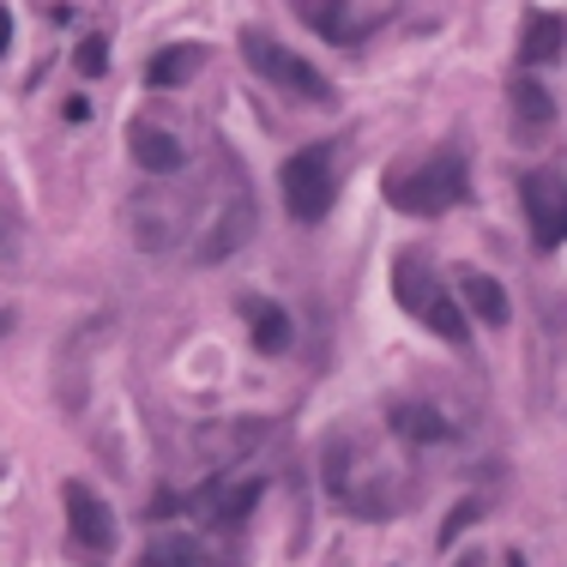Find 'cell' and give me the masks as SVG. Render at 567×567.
Masks as SVG:
<instances>
[{
    "mask_svg": "<svg viewBox=\"0 0 567 567\" xmlns=\"http://www.w3.org/2000/svg\"><path fill=\"white\" fill-rule=\"evenodd\" d=\"M393 290H399V302L411 308L416 320H423L435 339H447V344H471V315L453 302V290H441V278L429 272L416 254H404V260L393 266Z\"/></svg>",
    "mask_w": 567,
    "mask_h": 567,
    "instance_id": "6da1fadb",
    "label": "cell"
},
{
    "mask_svg": "<svg viewBox=\"0 0 567 567\" xmlns=\"http://www.w3.org/2000/svg\"><path fill=\"white\" fill-rule=\"evenodd\" d=\"M465 194H471V175L458 152H435L429 164H416L411 175L393 182V206L411 212V218H441V212L465 206Z\"/></svg>",
    "mask_w": 567,
    "mask_h": 567,
    "instance_id": "7a4b0ae2",
    "label": "cell"
},
{
    "mask_svg": "<svg viewBox=\"0 0 567 567\" xmlns=\"http://www.w3.org/2000/svg\"><path fill=\"white\" fill-rule=\"evenodd\" d=\"M278 187L296 224H320L332 212V145L320 140V145H302L296 157H284Z\"/></svg>",
    "mask_w": 567,
    "mask_h": 567,
    "instance_id": "3957f363",
    "label": "cell"
},
{
    "mask_svg": "<svg viewBox=\"0 0 567 567\" xmlns=\"http://www.w3.org/2000/svg\"><path fill=\"white\" fill-rule=\"evenodd\" d=\"M241 55H248V66L266 79V85L290 91V97H302V103H332L327 73H315V66H308L302 55H290V49L272 43L266 31H241Z\"/></svg>",
    "mask_w": 567,
    "mask_h": 567,
    "instance_id": "277c9868",
    "label": "cell"
},
{
    "mask_svg": "<svg viewBox=\"0 0 567 567\" xmlns=\"http://www.w3.org/2000/svg\"><path fill=\"white\" fill-rule=\"evenodd\" d=\"M61 502H66L73 549H79V556H91V561H110L115 556V513H110V502H103L91 483H66Z\"/></svg>",
    "mask_w": 567,
    "mask_h": 567,
    "instance_id": "5b68a950",
    "label": "cell"
},
{
    "mask_svg": "<svg viewBox=\"0 0 567 567\" xmlns=\"http://www.w3.org/2000/svg\"><path fill=\"white\" fill-rule=\"evenodd\" d=\"M519 199H525V224H532L537 248H561V241H567V182H561V175L556 169L525 175Z\"/></svg>",
    "mask_w": 567,
    "mask_h": 567,
    "instance_id": "8992f818",
    "label": "cell"
},
{
    "mask_svg": "<svg viewBox=\"0 0 567 567\" xmlns=\"http://www.w3.org/2000/svg\"><path fill=\"white\" fill-rule=\"evenodd\" d=\"M561 49H567V19H561V12H525L519 61L525 66H549V61H561Z\"/></svg>",
    "mask_w": 567,
    "mask_h": 567,
    "instance_id": "52a82bcc",
    "label": "cell"
},
{
    "mask_svg": "<svg viewBox=\"0 0 567 567\" xmlns=\"http://www.w3.org/2000/svg\"><path fill=\"white\" fill-rule=\"evenodd\" d=\"M260 502V483H218V495H194V507L206 513L212 532H236L241 519Z\"/></svg>",
    "mask_w": 567,
    "mask_h": 567,
    "instance_id": "ba28073f",
    "label": "cell"
},
{
    "mask_svg": "<svg viewBox=\"0 0 567 567\" xmlns=\"http://www.w3.org/2000/svg\"><path fill=\"white\" fill-rule=\"evenodd\" d=\"M241 320H248L254 332V350H266V357H284L290 350V315H284L278 302H266V296H241Z\"/></svg>",
    "mask_w": 567,
    "mask_h": 567,
    "instance_id": "9c48e42d",
    "label": "cell"
},
{
    "mask_svg": "<svg viewBox=\"0 0 567 567\" xmlns=\"http://www.w3.org/2000/svg\"><path fill=\"white\" fill-rule=\"evenodd\" d=\"M458 296H465V315L477 320V327H507V315H513L507 290L489 272H477V266H471V272H458Z\"/></svg>",
    "mask_w": 567,
    "mask_h": 567,
    "instance_id": "30bf717a",
    "label": "cell"
},
{
    "mask_svg": "<svg viewBox=\"0 0 567 567\" xmlns=\"http://www.w3.org/2000/svg\"><path fill=\"white\" fill-rule=\"evenodd\" d=\"M296 12L308 19V31H320L327 43H357L369 24L350 12V0H296Z\"/></svg>",
    "mask_w": 567,
    "mask_h": 567,
    "instance_id": "8fae6325",
    "label": "cell"
},
{
    "mask_svg": "<svg viewBox=\"0 0 567 567\" xmlns=\"http://www.w3.org/2000/svg\"><path fill=\"white\" fill-rule=\"evenodd\" d=\"M386 423H393V435L416 441V447H441V441H453V423L441 411H429V404H393Z\"/></svg>",
    "mask_w": 567,
    "mask_h": 567,
    "instance_id": "7c38bea8",
    "label": "cell"
},
{
    "mask_svg": "<svg viewBox=\"0 0 567 567\" xmlns=\"http://www.w3.org/2000/svg\"><path fill=\"white\" fill-rule=\"evenodd\" d=\"M127 145H133V164L152 169V175H175V169L187 164V145H175L164 127H133Z\"/></svg>",
    "mask_w": 567,
    "mask_h": 567,
    "instance_id": "4fadbf2b",
    "label": "cell"
},
{
    "mask_svg": "<svg viewBox=\"0 0 567 567\" xmlns=\"http://www.w3.org/2000/svg\"><path fill=\"white\" fill-rule=\"evenodd\" d=\"M140 567H199V544L187 532H157L140 549Z\"/></svg>",
    "mask_w": 567,
    "mask_h": 567,
    "instance_id": "5bb4252c",
    "label": "cell"
},
{
    "mask_svg": "<svg viewBox=\"0 0 567 567\" xmlns=\"http://www.w3.org/2000/svg\"><path fill=\"white\" fill-rule=\"evenodd\" d=\"M194 61H199L194 49H164V55H157L152 66H145V79H152L157 91H164V85H182V79L194 73Z\"/></svg>",
    "mask_w": 567,
    "mask_h": 567,
    "instance_id": "9a60e30c",
    "label": "cell"
},
{
    "mask_svg": "<svg viewBox=\"0 0 567 567\" xmlns=\"http://www.w3.org/2000/svg\"><path fill=\"white\" fill-rule=\"evenodd\" d=\"M248 224H254V218H241V224H236V212H224V224L206 236V248H199V260L212 266V260H224L229 248H241V236H248Z\"/></svg>",
    "mask_w": 567,
    "mask_h": 567,
    "instance_id": "2e32d148",
    "label": "cell"
},
{
    "mask_svg": "<svg viewBox=\"0 0 567 567\" xmlns=\"http://www.w3.org/2000/svg\"><path fill=\"white\" fill-rule=\"evenodd\" d=\"M513 103H519V115L532 121V127H544V121L556 115V110H549V91H544V85H532V79H525V85L513 91Z\"/></svg>",
    "mask_w": 567,
    "mask_h": 567,
    "instance_id": "e0dca14e",
    "label": "cell"
},
{
    "mask_svg": "<svg viewBox=\"0 0 567 567\" xmlns=\"http://www.w3.org/2000/svg\"><path fill=\"white\" fill-rule=\"evenodd\" d=\"M79 73H91V79H97L103 73V66H110V55H103V43H97V37H91V43H79Z\"/></svg>",
    "mask_w": 567,
    "mask_h": 567,
    "instance_id": "ac0fdd59",
    "label": "cell"
},
{
    "mask_svg": "<svg viewBox=\"0 0 567 567\" xmlns=\"http://www.w3.org/2000/svg\"><path fill=\"white\" fill-rule=\"evenodd\" d=\"M477 513H483L477 502H465V507H453V519H447V525H441V544H453V537H458V532H465V525H471V519H477Z\"/></svg>",
    "mask_w": 567,
    "mask_h": 567,
    "instance_id": "d6986e66",
    "label": "cell"
},
{
    "mask_svg": "<svg viewBox=\"0 0 567 567\" xmlns=\"http://www.w3.org/2000/svg\"><path fill=\"white\" fill-rule=\"evenodd\" d=\"M7 43H12V12L0 7V55H7Z\"/></svg>",
    "mask_w": 567,
    "mask_h": 567,
    "instance_id": "ffe728a7",
    "label": "cell"
},
{
    "mask_svg": "<svg viewBox=\"0 0 567 567\" xmlns=\"http://www.w3.org/2000/svg\"><path fill=\"white\" fill-rule=\"evenodd\" d=\"M7 327H12V315H0V339H7Z\"/></svg>",
    "mask_w": 567,
    "mask_h": 567,
    "instance_id": "44dd1931",
    "label": "cell"
},
{
    "mask_svg": "<svg viewBox=\"0 0 567 567\" xmlns=\"http://www.w3.org/2000/svg\"><path fill=\"white\" fill-rule=\"evenodd\" d=\"M458 567H483V561H477V556H465V561H458Z\"/></svg>",
    "mask_w": 567,
    "mask_h": 567,
    "instance_id": "7402d4cb",
    "label": "cell"
},
{
    "mask_svg": "<svg viewBox=\"0 0 567 567\" xmlns=\"http://www.w3.org/2000/svg\"><path fill=\"white\" fill-rule=\"evenodd\" d=\"M507 567H525V561H519V556H507Z\"/></svg>",
    "mask_w": 567,
    "mask_h": 567,
    "instance_id": "603a6c76",
    "label": "cell"
}]
</instances>
